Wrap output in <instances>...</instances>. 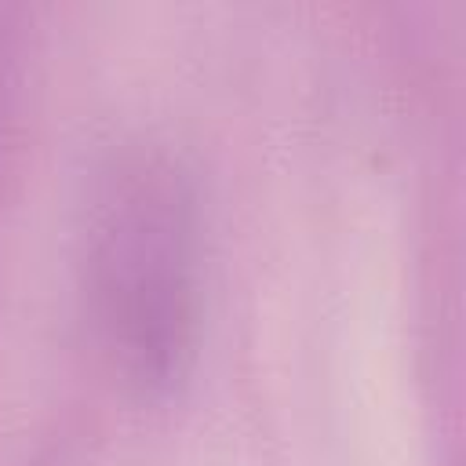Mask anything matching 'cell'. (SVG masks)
<instances>
[{
    "label": "cell",
    "instance_id": "cell-1",
    "mask_svg": "<svg viewBox=\"0 0 466 466\" xmlns=\"http://www.w3.org/2000/svg\"><path fill=\"white\" fill-rule=\"evenodd\" d=\"M95 295L102 324L142 375H167L189 324V208L178 178L138 164L98 208Z\"/></svg>",
    "mask_w": 466,
    "mask_h": 466
}]
</instances>
